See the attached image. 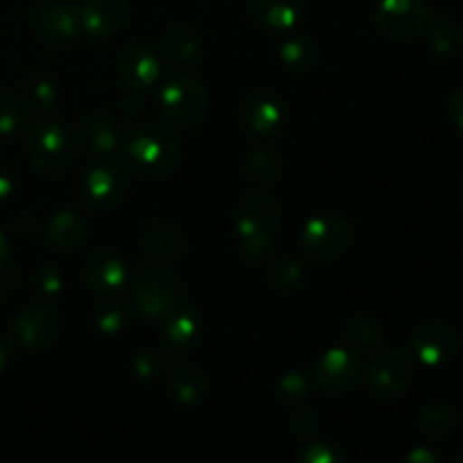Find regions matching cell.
I'll use <instances>...</instances> for the list:
<instances>
[{"mask_svg":"<svg viewBox=\"0 0 463 463\" xmlns=\"http://www.w3.org/2000/svg\"><path fill=\"white\" fill-rule=\"evenodd\" d=\"M89 231L80 215L71 211H57L48 222V238L59 249H77L86 240Z\"/></svg>","mask_w":463,"mask_h":463,"instance_id":"23","label":"cell"},{"mask_svg":"<svg viewBox=\"0 0 463 463\" xmlns=\"http://www.w3.org/2000/svg\"><path fill=\"white\" fill-rule=\"evenodd\" d=\"M428 43L437 54L455 52L459 45V30L450 18H437L428 32Z\"/></svg>","mask_w":463,"mask_h":463,"instance_id":"27","label":"cell"},{"mask_svg":"<svg viewBox=\"0 0 463 463\" xmlns=\"http://www.w3.org/2000/svg\"><path fill=\"white\" fill-rule=\"evenodd\" d=\"M306 251L317 260H333L353 242V226L344 215H315L301 231Z\"/></svg>","mask_w":463,"mask_h":463,"instance_id":"5","label":"cell"},{"mask_svg":"<svg viewBox=\"0 0 463 463\" xmlns=\"http://www.w3.org/2000/svg\"><path fill=\"white\" fill-rule=\"evenodd\" d=\"M292 428L297 430V434H312L319 428V419H317L315 411L301 410L292 420Z\"/></svg>","mask_w":463,"mask_h":463,"instance_id":"37","label":"cell"},{"mask_svg":"<svg viewBox=\"0 0 463 463\" xmlns=\"http://www.w3.org/2000/svg\"><path fill=\"white\" fill-rule=\"evenodd\" d=\"M163 54L176 66H188L199 54V36L188 25H172L161 39Z\"/></svg>","mask_w":463,"mask_h":463,"instance_id":"22","label":"cell"},{"mask_svg":"<svg viewBox=\"0 0 463 463\" xmlns=\"http://www.w3.org/2000/svg\"><path fill=\"white\" fill-rule=\"evenodd\" d=\"M446 111H448V118L452 120V125L463 131V89L455 90V93L448 98Z\"/></svg>","mask_w":463,"mask_h":463,"instance_id":"36","label":"cell"},{"mask_svg":"<svg viewBox=\"0 0 463 463\" xmlns=\"http://www.w3.org/2000/svg\"><path fill=\"white\" fill-rule=\"evenodd\" d=\"M131 301L147 319H158L172 303H176V283L163 267H145L131 280Z\"/></svg>","mask_w":463,"mask_h":463,"instance_id":"8","label":"cell"},{"mask_svg":"<svg viewBox=\"0 0 463 463\" xmlns=\"http://www.w3.org/2000/svg\"><path fill=\"white\" fill-rule=\"evenodd\" d=\"M301 459L307 463H337L344 461V455L339 448L330 446V443H312L306 452H301Z\"/></svg>","mask_w":463,"mask_h":463,"instance_id":"34","label":"cell"},{"mask_svg":"<svg viewBox=\"0 0 463 463\" xmlns=\"http://www.w3.org/2000/svg\"><path fill=\"white\" fill-rule=\"evenodd\" d=\"M249 172H251L253 179H274L276 172H279V158L276 154L258 152L249 158Z\"/></svg>","mask_w":463,"mask_h":463,"instance_id":"33","label":"cell"},{"mask_svg":"<svg viewBox=\"0 0 463 463\" xmlns=\"http://www.w3.org/2000/svg\"><path fill=\"white\" fill-rule=\"evenodd\" d=\"M84 276L93 292L111 297L127 283V265L116 251H95L86 262Z\"/></svg>","mask_w":463,"mask_h":463,"instance_id":"18","label":"cell"},{"mask_svg":"<svg viewBox=\"0 0 463 463\" xmlns=\"http://www.w3.org/2000/svg\"><path fill=\"white\" fill-rule=\"evenodd\" d=\"M9 258H12V247H9L7 235H5L3 231H0V271H3L5 267H7Z\"/></svg>","mask_w":463,"mask_h":463,"instance_id":"40","label":"cell"},{"mask_svg":"<svg viewBox=\"0 0 463 463\" xmlns=\"http://www.w3.org/2000/svg\"><path fill=\"white\" fill-rule=\"evenodd\" d=\"M280 61L292 72H307L319 63V48L306 34L292 36L280 45Z\"/></svg>","mask_w":463,"mask_h":463,"instance_id":"24","label":"cell"},{"mask_svg":"<svg viewBox=\"0 0 463 463\" xmlns=\"http://www.w3.org/2000/svg\"><path fill=\"white\" fill-rule=\"evenodd\" d=\"M23 120V107L16 98L0 93V136H9L18 129Z\"/></svg>","mask_w":463,"mask_h":463,"instance_id":"30","label":"cell"},{"mask_svg":"<svg viewBox=\"0 0 463 463\" xmlns=\"http://www.w3.org/2000/svg\"><path fill=\"white\" fill-rule=\"evenodd\" d=\"M154 369H156V360L149 353H138V357H136V373L147 378V375L154 373Z\"/></svg>","mask_w":463,"mask_h":463,"instance_id":"39","label":"cell"},{"mask_svg":"<svg viewBox=\"0 0 463 463\" xmlns=\"http://www.w3.org/2000/svg\"><path fill=\"white\" fill-rule=\"evenodd\" d=\"M9 190H12V184L7 179H0V197H7Z\"/></svg>","mask_w":463,"mask_h":463,"instance_id":"43","label":"cell"},{"mask_svg":"<svg viewBox=\"0 0 463 463\" xmlns=\"http://www.w3.org/2000/svg\"><path fill=\"white\" fill-rule=\"evenodd\" d=\"M18 342L27 348H43L61 333V317L50 306H27L12 324Z\"/></svg>","mask_w":463,"mask_h":463,"instance_id":"11","label":"cell"},{"mask_svg":"<svg viewBox=\"0 0 463 463\" xmlns=\"http://www.w3.org/2000/svg\"><path fill=\"white\" fill-rule=\"evenodd\" d=\"M407 459L410 461H423V463H432V461H437V457L432 455V452H428V450H414V452H410V457H407Z\"/></svg>","mask_w":463,"mask_h":463,"instance_id":"41","label":"cell"},{"mask_svg":"<svg viewBox=\"0 0 463 463\" xmlns=\"http://www.w3.org/2000/svg\"><path fill=\"white\" fill-rule=\"evenodd\" d=\"M36 32L50 43H68L81 30L80 9L71 3H50L36 12Z\"/></svg>","mask_w":463,"mask_h":463,"instance_id":"16","label":"cell"},{"mask_svg":"<svg viewBox=\"0 0 463 463\" xmlns=\"http://www.w3.org/2000/svg\"><path fill=\"white\" fill-rule=\"evenodd\" d=\"M32 95H34V99L39 104H52L54 102V86L52 81H39V84L34 86V90H32Z\"/></svg>","mask_w":463,"mask_h":463,"instance_id":"38","label":"cell"},{"mask_svg":"<svg viewBox=\"0 0 463 463\" xmlns=\"http://www.w3.org/2000/svg\"><path fill=\"white\" fill-rule=\"evenodd\" d=\"M420 428H423V432H428L430 437H448V434H452V430H455V411H452L450 405H443V402H439V405H428L423 411H420V419H419Z\"/></svg>","mask_w":463,"mask_h":463,"instance_id":"25","label":"cell"},{"mask_svg":"<svg viewBox=\"0 0 463 463\" xmlns=\"http://www.w3.org/2000/svg\"><path fill=\"white\" fill-rule=\"evenodd\" d=\"M315 383L319 384L324 392L328 393H346L357 384L362 375V362L360 357L353 355L351 351L344 348H330L326 355L317 360Z\"/></svg>","mask_w":463,"mask_h":463,"instance_id":"10","label":"cell"},{"mask_svg":"<svg viewBox=\"0 0 463 463\" xmlns=\"http://www.w3.org/2000/svg\"><path fill=\"white\" fill-rule=\"evenodd\" d=\"M430 7L425 0H380L375 7V25L393 41L419 36L428 27Z\"/></svg>","mask_w":463,"mask_h":463,"instance_id":"6","label":"cell"},{"mask_svg":"<svg viewBox=\"0 0 463 463\" xmlns=\"http://www.w3.org/2000/svg\"><path fill=\"white\" fill-rule=\"evenodd\" d=\"M80 140L89 152L109 154L120 145V131L111 118L86 116L80 122Z\"/></svg>","mask_w":463,"mask_h":463,"instance_id":"21","label":"cell"},{"mask_svg":"<svg viewBox=\"0 0 463 463\" xmlns=\"http://www.w3.org/2000/svg\"><path fill=\"white\" fill-rule=\"evenodd\" d=\"M95 326H98L99 333L104 335H118L125 328V312L118 306L107 303L104 307H99L98 315H95Z\"/></svg>","mask_w":463,"mask_h":463,"instance_id":"32","label":"cell"},{"mask_svg":"<svg viewBox=\"0 0 463 463\" xmlns=\"http://www.w3.org/2000/svg\"><path fill=\"white\" fill-rule=\"evenodd\" d=\"M122 156L140 175H165L179 163V140L163 125H138L120 138Z\"/></svg>","mask_w":463,"mask_h":463,"instance_id":"1","label":"cell"},{"mask_svg":"<svg viewBox=\"0 0 463 463\" xmlns=\"http://www.w3.org/2000/svg\"><path fill=\"white\" fill-rule=\"evenodd\" d=\"M3 297H5V289H3V285H0V303H3Z\"/></svg>","mask_w":463,"mask_h":463,"instance_id":"44","label":"cell"},{"mask_svg":"<svg viewBox=\"0 0 463 463\" xmlns=\"http://www.w3.org/2000/svg\"><path fill=\"white\" fill-rule=\"evenodd\" d=\"M122 193H125V176L111 163H99L90 167L81 179V202L95 213L116 206Z\"/></svg>","mask_w":463,"mask_h":463,"instance_id":"12","label":"cell"},{"mask_svg":"<svg viewBox=\"0 0 463 463\" xmlns=\"http://www.w3.org/2000/svg\"><path fill=\"white\" fill-rule=\"evenodd\" d=\"M303 280V269L294 260H279L269 269V283L280 289L297 288Z\"/></svg>","mask_w":463,"mask_h":463,"instance_id":"29","label":"cell"},{"mask_svg":"<svg viewBox=\"0 0 463 463\" xmlns=\"http://www.w3.org/2000/svg\"><path fill=\"white\" fill-rule=\"evenodd\" d=\"M285 109L276 95L267 90H253L242 104V125L256 138L274 136L283 127Z\"/></svg>","mask_w":463,"mask_h":463,"instance_id":"13","label":"cell"},{"mask_svg":"<svg viewBox=\"0 0 463 463\" xmlns=\"http://www.w3.org/2000/svg\"><path fill=\"white\" fill-rule=\"evenodd\" d=\"M131 0H84L80 7L81 30L90 36H111L127 23Z\"/></svg>","mask_w":463,"mask_h":463,"instance_id":"14","label":"cell"},{"mask_svg":"<svg viewBox=\"0 0 463 463\" xmlns=\"http://www.w3.org/2000/svg\"><path fill=\"white\" fill-rule=\"evenodd\" d=\"M414 380V366L410 355L401 348L383 351L369 366V387L383 401H396L405 396Z\"/></svg>","mask_w":463,"mask_h":463,"instance_id":"7","label":"cell"},{"mask_svg":"<svg viewBox=\"0 0 463 463\" xmlns=\"http://www.w3.org/2000/svg\"><path fill=\"white\" fill-rule=\"evenodd\" d=\"M410 346L425 366H443L459 353V335L441 321H428L411 333Z\"/></svg>","mask_w":463,"mask_h":463,"instance_id":"9","label":"cell"},{"mask_svg":"<svg viewBox=\"0 0 463 463\" xmlns=\"http://www.w3.org/2000/svg\"><path fill=\"white\" fill-rule=\"evenodd\" d=\"M172 398L181 405H194L206 393V373L193 362H179L170 373Z\"/></svg>","mask_w":463,"mask_h":463,"instance_id":"20","label":"cell"},{"mask_svg":"<svg viewBox=\"0 0 463 463\" xmlns=\"http://www.w3.org/2000/svg\"><path fill=\"white\" fill-rule=\"evenodd\" d=\"M251 16L265 30L288 32L301 23V0H251Z\"/></svg>","mask_w":463,"mask_h":463,"instance_id":"19","label":"cell"},{"mask_svg":"<svg viewBox=\"0 0 463 463\" xmlns=\"http://www.w3.org/2000/svg\"><path fill=\"white\" fill-rule=\"evenodd\" d=\"M280 396L289 402H301L310 396V384L301 373H285L279 383Z\"/></svg>","mask_w":463,"mask_h":463,"instance_id":"31","label":"cell"},{"mask_svg":"<svg viewBox=\"0 0 463 463\" xmlns=\"http://www.w3.org/2000/svg\"><path fill=\"white\" fill-rule=\"evenodd\" d=\"M158 319H161L163 339L172 348H190L203 333L202 315L185 303H172Z\"/></svg>","mask_w":463,"mask_h":463,"instance_id":"15","label":"cell"},{"mask_svg":"<svg viewBox=\"0 0 463 463\" xmlns=\"http://www.w3.org/2000/svg\"><path fill=\"white\" fill-rule=\"evenodd\" d=\"M208 89L197 77H172L163 89L158 90V111L163 118L176 125H194L202 120L208 111Z\"/></svg>","mask_w":463,"mask_h":463,"instance_id":"3","label":"cell"},{"mask_svg":"<svg viewBox=\"0 0 463 463\" xmlns=\"http://www.w3.org/2000/svg\"><path fill=\"white\" fill-rule=\"evenodd\" d=\"M118 72L131 89H149L161 75L158 57L149 45L131 43L118 57Z\"/></svg>","mask_w":463,"mask_h":463,"instance_id":"17","label":"cell"},{"mask_svg":"<svg viewBox=\"0 0 463 463\" xmlns=\"http://www.w3.org/2000/svg\"><path fill=\"white\" fill-rule=\"evenodd\" d=\"M235 233L240 244L251 258L269 251L280 226V206L271 194L251 193L240 199L233 215Z\"/></svg>","mask_w":463,"mask_h":463,"instance_id":"2","label":"cell"},{"mask_svg":"<svg viewBox=\"0 0 463 463\" xmlns=\"http://www.w3.org/2000/svg\"><path fill=\"white\" fill-rule=\"evenodd\" d=\"M61 288H63L61 274H59L54 267H43V269H39V274H36V289H39L41 294L54 297V294L61 292Z\"/></svg>","mask_w":463,"mask_h":463,"instance_id":"35","label":"cell"},{"mask_svg":"<svg viewBox=\"0 0 463 463\" xmlns=\"http://www.w3.org/2000/svg\"><path fill=\"white\" fill-rule=\"evenodd\" d=\"M145 244H147V251L154 253L161 260H172V258L179 256L184 251V242H181L179 233L167 229H152L149 235L145 238Z\"/></svg>","mask_w":463,"mask_h":463,"instance_id":"26","label":"cell"},{"mask_svg":"<svg viewBox=\"0 0 463 463\" xmlns=\"http://www.w3.org/2000/svg\"><path fill=\"white\" fill-rule=\"evenodd\" d=\"M25 152L43 175H59L72 161V138L59 120H39L30 129Z\"/></svg>","mask_w":463,"mask_h":463,"instance_id":"4","label":"cell"},{"mask_svg":"<svg viewBox=\"0 0 463 463\" xmlns=\"http://www.w3.org/2000/svg\"><path fill=\"white\" fill-rule=\"evenodd\" d=\"M7 355H9L7 342H5V339H3V335H0V373H3L5 364H7Z\"/></svg>","mask_w":463,"mask_h":463,"instance_id":"42","label":"cell"},{"mask_svg":"<svg viewBox=\"0 0 463 463\" xmlns=\"http://www.w3.org/2000/svg\"><path fill=\"white\" fill-rule=\"evenodd\" d=\"M344 333H346L348 342L355 344V346L360 348H371L383 339L378 324H373V321L366 319V317H357V319L348 321Z\"/></svg>","mask_w":463,"mask_h":463,"instance_id":"28","label":"cell"}]
</instances>
